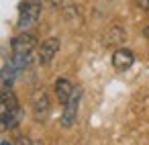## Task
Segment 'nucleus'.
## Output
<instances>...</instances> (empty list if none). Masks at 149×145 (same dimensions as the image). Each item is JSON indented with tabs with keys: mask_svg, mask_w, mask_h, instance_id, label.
<instances>
[{
	"mask_svg": "<svg viewBox=\"0 0 149 145\" xmlns=\"http://www.w3.org/2000/svg\"><path fill=\"white\" fill-rule=\"evenodd\" d=\"M43 10V2L41 0H23L21 6H19V23L17 27L21 31H27L29 27H33Z\"/></svg>",
	"mask_w": 149,
	"mask_h": 145,
	"instance_id": "nucleus-1",
	"label": "nucleus"
},
{
	"mask_svg": "<svg viewBox=\"0 0 149 145\" xmlns=\"http://www.w3.org/2000/svg\"><path fill=\"white\" fill-rule=\"evenodd\" d=\"M80 98H82V88H80V86H74L72 96H70V98H68V102L63 104V112H61V127L70 129V127L76 123L78 106H80Z\"/></svg>",
	"mask_w": 149,
	"mask_h": 145,
	"instance_id": "nucleus-2",
	"label": "nucleus"
},
{
	"mask_svg": "<svg viewBox=\"0 0 149 145\" xmlns=\"http://www.w3.org/2000/svg\"><path fill=\"white\" fill-rule=\"evenodd\" d=\"M31 104H33V116H35V121L43 123L49 116V110H51V100H49L47 90H43V88L35 90V94L31 98Z\"/></svg>",
	"mask_w": 149,
	"mask_h": 145,
	"instance_id": "nucleus-3",
	"label": "nucleus"
},
{
	"mask_svg": "<svg viewBox=\"0 0 149 145\" xmlns=\"http://www.w3.org/2000/svg\"><path fill=\"white\" fill-rule=\"evenodd\" d=\"M35 47H37V39L31 33H21L19 37H15L10 41L13 53H19V55H31Z\"/></svg>",
	"mask_w": 149,
	"mask_h": 145,
	"instance_id": "nucleus-4",
	"label": "nucleus"
},
{
	"mask_svg": "<svg viewBox=\"0 0 149 145\" xmlns=\"http://www.w3.org/2000/svg\"><path fill=\"white\" fill-rule=\"evenodd\" d=\"M57 51H59V39H55V37L45 39V41L39 45V63H41V66L51 63V59L55 57Z\"/></svg>",
	"mask_w": 149,
	"mask_h": 145,
	"instance_id": "nucleus-5",
	"label": "nucleus"
},
{
	"mask_svg": "<svg viewBox=\"0 0 149 145\" xmlns=\"http://www.w3.org/2000/svg\"><path fill=\"white\" fill-rule=\"evenodd\" d=\"M133 61H135V55H133V51H129V49H116V51L112 53V66H114V70H118V72L129 70V68L133 66Z\"/></svg>",
	"mask_w": 149,
	"mask_h": 145,
	"instance_id": "nucleus-6",
	"label": "nucleus"
},
{
	"mask_svg": "<svg viewBox=\"0 0 149 145\" xmlns=\"http://www.w3.org/2000/svg\"><path fill=\"white\" fill-rule=\"evenodd\" d=\"M21 116H23L21 106L13 108V110L6 112L4 116H0V131H10V129H15V127L21 123Z\"/></svg>",
	"mask_w": 149,
	"mask_h": 145,
	"instance_id": "nucleus-7",
	"label": "nucleus"
},
{
	"mask_svg": "<svg viewBox=\"0 0 149 145\" xmlns=\"http://www.w3.org/2000/svg\"><path fill=\"white\" fill-rule=\"evenodd\" d=\"M17 106H19V100L13 90H0V116H4Z\"/></svg>",
	"mask_w": 149,
	"mask_h": 145,
	"instance_id": "nucleus-8",
	"label": "nucleus"
},
{
	"mask_svg": "<svg viewBox=\"0 0 149 145\" xmlns=\"http://www.w3.org/2000/svg\"><path fill=\"white\" fill-rule=\"evenodd\" d=\"M72 92H74V86H72V82L68 78H57L55 80V96H57V100L61 104L68 102V98L72 96Z\"/></svg>",
	"mask_w": 149,
	"mask_h": 145,
	"instance_id": "nucleus-9",
	"label": "nucleus"
},
{
	"mask_svg": "<svg viewBox=\"0 0 149 145\" xmlns=\"http://www.w3.org/2000/svg\"><path fill=\"white\" fill-rule=\"evenodd\" d=\"M120 41H125V31H123L120 27H112V29L108 31V35H106V43H108V45H116V43H120Z\"/></svg>",
	"mask_w": 149,
	"mask_h": 145,
	"instance_id": "nucleus-10",
	"label": "nucleus"
},
{
	"mask_svg": "<svg viewBox=\"0 0 149 145\" xmlns=\"http://www.w3.org/2000/svg\"><path fill=\"white\" fill-rule=\"evenodd\" d=\"M137 6L143 10H149V0H137Z\"/></svg>",
	"mask_w": 149,
	"mask_h": 145,
	"instance_id": "nucleus-11",
	"label": "nucleus"
},
{
	"mask_svg": "<svg viewBox=\"0 0 149 145\" xmlns=\"http://www.w3.org/2000/svg\"><path fill=\"white\" fill-rule=\"evenodd\" d=\"M17 145H33V143H31V139H29V137H19Z\"/></svg>",
	"mask_w": 149,
	"mask_h": 145,
	"instance_id": "nucleus-12",
	"label": "nucleus"
},
{
	"mask_svg": "<svg viewBox=\"0 0 149 145\" xmlns=\"http://www.w3.org/2000/svg\"><path fill=\"white\" fill-rule=\"evenodd\" d=\"M51 6H61V0H49Z\"/></svg>",
	"mask_w": 149,
	"mask_h": 145,
	"instance_id": "nucleus-13",
	"label": "nucleus"
},
{
	"mask_svg": "<svg viewBox=\"0 0 149 145\" xmlns=\"http://www.w3.org/2000/svg\"><path fill=\"white\" fill-rule=\"evenodd\" d=\"M143 35H145V37H147V39H149V25H147V27H145V29H143Z\"/></svg>",
	"mask_w": 149,
	"mask_h": 145,
	"instance_id": "nucleus-14",
	"label": "nucleus"
},
{
	"mask_svg": "<svg viewBox=\"0 0 149 145\" xmlns=\"http://www.w3.org/2000/svg\"><path fill=\"white\" fill-rule=\"evenodd\" d=\"M0 145H13V143H8V141H2V143H0Z\"/></svg>",
	"mask_w": 149,
	"mask_h": 145,
	"instance_id": "nucleus-15",
	"label": "nucleus"
},
{
	"mask_svg": "<svg viewBox=\"0 0 149 145\" xmlns=\"http://www.w3.org/2000/svg\"><path fill=\"white\" fill-rule=\"evenodd\" d=\"M147 13H149V10H147Z\"/></svg>",
	"mask_w": 149,
	"mask_h": 145,
	"instance_id": "nucleus-16",
	"label": "nucleus"
}]
</instances>
